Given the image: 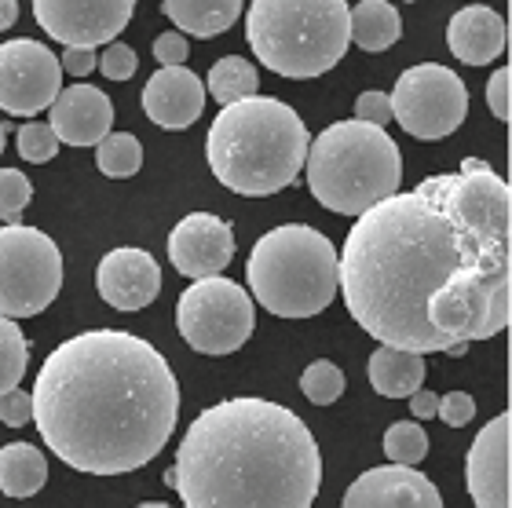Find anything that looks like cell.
<instances>
[{
    "mask_svg": "<svg viewBox=\"0 0 512 508\" xmlns=\"http://www.w3.org/2000/svg\"><path fill=\"white\" fill-rule=\"evenodd\" d=\"M348 37L363 52H388L403 37L399 8L388 4V0H363V4H355L352 15H348Z\"/></svg>",
    "mask_w": 512,
    "mask_h": 508,
    "instance_id": "22",
    "label": "cell"
},
{
    "mask_svg": "<svg viewBox=\"0 0 512 508\" xmlns=\"http://www.w3.org/2000/svg\"><path fill=\"white\" fill-rule=\"evenodd\" d=\"M509 410L498 413L491 424H483L476 443L465 454V483L476 508H512L509 501Z\"/></svg>",
    "mask_w": 512,
    "mask_h": 508,
    "instance_id": "15",
    "label": "cell"
},
{
    "mask_svg": "<svg viewBox=\"0 0 512 508\" xmlns=\"http://www.w3.org/2000/svg\"><path fill=\"white\" fill-rule=\"evenodd\" d=\"M344 0H253L246 15L249 48L271 74L319 77L330 74L348 52Z\"/></svg>",
    "mask_w": 512,
    "mask_h": 508,
    "instance_id": "7",
    "label": "cell"
},
{
    "mask_svg": "<svg viewBox=\"0 0 512 508\" xmlns=\"http://www.w3.org/2000/svg\"><path fill=\"white\" fill-rule=\"evenodd\" d=\"M311 132L289 103L253 96L216 114L205 136V161L227 191L267 198L293 187L308 161Z\"/></svg>",
    "mask_w": 512,
    "mask_h": 508,
    "instance_id": "4",
    "label": "cell"
},
{
    "mask_svg": "<svg viewBox=\"0 0 512 508\" xmlns=\"http://www.w3.org/2000/svg\"><path fill=\"white\" fill-rule=\"evenodd\" d=\"M0 421L8 424V428H22V424L33 421V403H30V392H8L0 395Z\"/></svg>",
    "mask_w": 512,
    "mask_h": 508,
    "instance_id": "35",
    "label": "cell"
},
{
    "mask_svg": "<svg viewBox=\"0 0 512 508\" xmlns=\"http://www.w3.org/2000/svg\"><path fill=\"white\" fill-rule=\"evenodd\" d=\"M344 373L341 366H333L330 359H315L308 370L300 373V392L308 395V403L315 406H330L344 395Z\"/></svg>",
    "mask_w": 512,
    "mask_h": 508,
    "instance_id": "28",
    "label": "cell"
},
{
    "mask_svg": "<svg viewBox=\"0 0 512 508\" xmlns=\"http://www.w3.org/2000/svg\"><path fill=\"white\" fill-rule=\"evenodd\" d=\"M136 508H172V505H161V501H143V505H136Z\"/></svg>",
    "mask_w": 512,
    "mask_h": 508,
    "instance_id": "42",
    "label": "cell"
},
{
    "mask_svg": "<svg viewBox=\"0 0 512 508\" xmlns=\"http://www.w3.org/2000/svg\"><path fill=\"white\" fill-rule=\"evenodd\" d=\"M213 99L220 106H231V103H242V99H253L260 96V74H256V66L242 55H224V59H216L209 77L202 81Z\"/></svg>",
    "mask_w": 512,
    "mask_h": 508,
    "instance_id": "24",
    "label": "cell"
},
{
    "mask_svg": "<svg viewBox=\"0 0 512 508\" xmlns=\"http://www.w3.org/2000/svg\"><path fill=\"white\" fill-rule=\"evenodd\" d=\"M176 329L202 355H231L253 337L256 304L231 278H202L176 300Z\"/></svg>",
    "mask_w": 512,
    "mask_h": 508,
    "instance_id": "9",
    "label": "cell"
},
{
    "mask_svg": "<svg viewBox=\"0 0 512 508\" xmlns=\"http://www.w3.org/2000/svg\"><path fill=\"white\" fill-rule=\"evenodd\" d=\"M4 143H8V125H0V154H4Z\"/></svg>",
    "mask_w": 512,
    "mask_h": 508,
    "instance_id": "41",
    "label": "cell"
},
{
    "mask_svg": "<svg viewBox=\"0 0 512 508\" xmlns=\"http://www.w3.org/2000/svg\"><path fill=\"white\" fill-rule=\"evenodd\" d=\"M169 260L183 278H216L235 260V231L213 212L183 216L169 234Z\"/></svg>",
    "mask_w": 512,
    "mask_h": 508,
    "instance_id": "13",
    "label": "cell"
},
{
    "mask_svg": "<svg viewBox=\"0 0 512 508\" xmlns=\"http://www.w3.org/2000/svg\"><path fill=\"white\" fill-rule=\"evenodd\" d=\"M384 454L399 468H417L428 457V435L417 421H395L384 432Z\"/></svg>",
    "mask_w": 512,
    "mask_h": 508,
    "instance_id": "27",
    "label": "cell"
},
{
    "mask_svg": "<svg viewBox=\"0 0 512 508\" xmlns=\"http://www.w3.org/2000/svg\"><path fill=\"white\" fill-rule=\"evenodd\" d=\"M19 154H22V161H30V165H44V161H52L55 154H59V139L52 136L48 125L30 121V125L19 128Z\"/></svg>",
    "mask_w": 512,
    "mask_h": 508,
    "instance_id": "30",
    "label": "cell"
},
{
    "mask_svg": "<svg viewBox=\"0 0 512 508\" xmlns=\"http://www.w3.org/2000/svg\"><path fill=\"white\" fill-rule=\"evenodd\" d=\"M154 59L161 63V70H169V66H183L187 63V55H191V44H187V37H180V33H161V37H154Z\"/></svg>",
    "mask_w": 512,
    "mask_h": 508,
    "instance_id": "34",
    "label": "cell"
},
{
    "mask_svg": "<svg viewBox=\"0 0 512 508\" xmlns=\"http://www.w3.org/2000/svg\"><path fill=\"white\" fill-rule=\"evenodd\" d=\"M96 289L114 311H143L161 293V267L147 249L121 245L99 260Z\"/></svg>",
    "mask_w": 512,
    "mask_h": 508,
    "instance_id": "14",
    "label": "cell"
},
{
    "mask_svg": "<svg viewBox=\"0 0 512 508\" xmlns=\"http://www.w3.org/2000/svg\"><path fill=\"white\" fill-rule=\"evenodd\" d=\"M352 121H363V125L384 128L392 121V106H388V96L384 92H363L355 99V117Z\"/></svg>",
    "mask_w": 512,
    "mask_h": 508,
    "instance_id": "33",
    "label": "cell"
},
{
    "mask_svg": "<svg viewBox=\"0 0 512 508\" xmlns=\"http://www.w3.org/2000/svg\"><path fill=\"white\" fill-rule=\"evenodd\" d=\"M59 66H63L66 74L88 77L92 70H96V52H70V48H66V55L59 59Z\"/></svg>",
    "mask_w": 512,
    "mask_h": 508,
    "instance_id": "37",
    "label": "cell"
},
{
    "mask_svg": "<svg viewBox=\"0 0 512 508\" xmlns=\"http://www.w3.org/2000/svg\"><path fill=\"white\" fill-rule=\"evenodd\" d=\"M308 187L322 209L363 216L399 194L403 154L384 128L363 121H333L308 147Z\"/></svg>",
    "mask_w": 512,
    "mask_h": 508,
    "instance_id": "5",
    "label": "cell"
},
{
    "mask_svg": "<svg viewBox=\"0 0 512 508\" xmlns=\"http://www.w3.org/2000/svg\"><path fill=\"white\" fill-rule=\"evenodd\" d=\"M370 384L384 399H410L425 384V359L410 351L377 348L370 355Z\"/></svg>",
    "mask_w": 512,
    "mask_h": 508,
    "instance_id": "20",
    "label": "cell"
},
{
    "mask_svg": "<svg viewBox=\"0 0 512 508\" xmlns=\"http://www.w3.org/2000/svg\"><path fill=\"white\" fill-rule=\"evenodd\" d=\"M341 508H443L436 483L417 468H370L344 490Z\"/></svg>",
    "mask_w": 512,
    "mask_h": 508,
    "instance_id": "16",
    "label": "cell"
},
{
    "mask_svg": "<svg viewBox=\"0 0 512 508\" xmlns=\"http://www.w3.org/2000/svg\"><path fill=\"white\" fill-rule=\"evenodd\" d=\"M436 417L450 428H465V424L476 417V403H472V395L465 392H450V395H439V410Z\"/></svg>",
    "mask_w": 512,
    "mask_h": 508,
    "instance_id": "32",
    "label": "cell"
},
{
    "mask_svg": "<svg viewBox=\"0 0 512 508\" xmlns=\"http://www.w3.org/2000/svg\"><path fill=\"white\" fill-rule=\"evenodd\" d=\"M260 307L278 318H311L326 311L341 289L337 245L308 223H286L256 238L246 267Z\"/></svg>",
    "mask_w": 512,
    "mask_h": 508,
    "instance_id": "6",
    "label": "cell"
},
{
    "mask_svg": "<svg viewBox=\"0 0 512 508\" xmlns=\"http://www.w3.org/2000/svg\"><path fill=\"white\" fill-rule=\"evenodd\" d=\"M63 289V253L37 227H0V318H33Z\"/></svg>",
    "mask_w": 512,
    "mask_h": 508,
    "instance_id": "8",
    "label": "cell"
},
{
    "mask_svg": "<svg viewBox=\"0 0 512 508\" xmlns=\"http://www.w3.org/2000/svg\"><path fill=\"white\" fill-rule=\"evenodd\" d=\"M465 351H469V344H454V348H447V355H454V359H461Z\"/></svg>",
    "mask_w": 512,
    "mask_h": 508,
    "instance_id": "40",
    "label": "cell"
},
{
    "mask_svg": "<svg viewBox=\"0 0 512 508\" xmlns=\"http://www.w3.org/2000/svg\"><path fill=\"white\" fill-rule=\"evenodd\" d=\"M447 44L461 63L487 66L509 48V26H505L502 15L494 8H487V4H469V8H461L458 15L450 19Z\"/></svg>",
    "mask_w": 512,
    "mask_h": 508,
    "instance_id": "19",
    "label": "cell"
},
{
    "mask_svg": "<svg viewBox=\"0 0 512 508\" xmlns=\"http://www.w3.org/2000/svg\"><path fill=\"white\" fill-rule=\"evenodd\" d=\"M19 19V4L15 0H0V30H11Z\"/></svg>",
    "mask_w": 512,
    "mask_h": 508,
    "instance_id": "39",
    "label": "cell"
},
{
    "mask_svg": "<svg viewBox=\"0 0 512 508\" xmlns=\"http://www.w3.org/2000/svg\"><path fill=\"white\" fill-rule=\"evenodd\" d=\"M161 11L180 26V37H216L242 19V0H165Z\"/></svg>",
    "mask_w": 512,
    "mask_h": 508,
    "instance_id": "21",
    "label": "cell"
},
{
    "mask_svg": "<svg viewBox=\"0 0 512 508\" xmlns=\"http://www.w3.org/2000/svg\"><path fill=\"white\" fill-rule=\"evenodd\" d=\"M143 110L154 125L169 128V132L191 128L205 110L202 77L191 74L187 66H169V70L150 74V81L143 85Z\"/></svg>",
    "mask_w": 512,
    "mask_h": 508,
    "instance_id": "18",
    "label": "cell"
},
{
    "mask_svg": "<svg viewBox=\"0 0 512 508\" xmlns=\"http://www.w3.org/2000/svg\"><path fill=\"white\" fill-rule=\"evenodd\" d=\"M96 165L110 180H128L143 169V143L128 132H110L96 147Z\"/></svg>",
    "mask_w": 512,
    "mask_h": 508,
    "instance_id": "25",
    "label": "cell"
},
{
    "mask_svg": "<svg viewBox=\"0 0 512 508\" xmlns=\"http://www.w3.org/2000/svg\"><path fill=\"white\" fill-rule=\"evenodd\" d=\"M26 366H30V340L19 329V322L0 318V395L19 388Z\"/></svg>",
    "mask_w": 512,
    "mask_h": 508,
    "instance_id": "26",
    "label": "cell"
},
{
    "mask_svg": "<svg viewBox=\"0 0 512 508\" xmlns=\"http://www.w3.org/2000/svg\"><path fill=\"white\" fill-rule=\"evenodd\" d=\"M509 81H512V70L502 66V70H494L491 81H487V103H491V114L498 121H509L512 106H509Z\"/></svg>",
    "mask_w": 512,
    "mask_h": 508,
    "instance_id": "36",
    "label": "cell"
},
{
    "mask_svg": "<svg viewBox=\"0 0 512 508\" xmlns=\"http://www.w3.org/2000/svg\"><path fill=\"white\" fill-rule=\"evenodd\" d=\"M48 110H52V121H48L52 136L70 147H99L114 125V103L107 99V92L85 81L59 92V99Z\"/></svg>",
    "mask_w": 512,
    "mask_h": 508,
    "instance_id": "17",
    "label": "cell"
},
{
    "mask_svg": "<svg viewBox=\"0 0 512 508\" xmlns=\"http://www.w3.org/2000/svg\"><path fill=\"white\" fill-rule=\"evenodd\" d=\"M436 410H439V395L436 392H421L417 395H410V413H414L417 421H428V417H436Z\"/></svg>",
    "mask_w": 512,
    "mask_h": 508,
    "instance_id": "38",
    "label": "cell"
},
{
    "mask_svg": "<svg viewBox=\"0 0 512 508\" xmlns=\"http://www.w3.org/2000/svg\"><path fill=\"white\" fill-rule=\"evenodd\" d=\"M132 11V0H33L41 30L70 52H96V44H114Z\"/></svg>",
    "mask_w": 512,
    "mask_h": 508,
    "instance_id": "12",
    "label": "cell"
},
{
    "mask_svg": "<svg viewBox=\"0 0 512 508\" xmlns=\"http://www.w3.org/2000/svg\"><path fill=\"white\" fill-rule=\"evenodd\" d=\"M44 446L88 476L150 465L180 417V381L150 340L125 329L66 337L30 392Z\"/></svg>",
    "mask_w": 512,
    "mask_h": 508,
    "instance_id": "2",
    "label": "cell"
},
{
    "mask_svg": "<svg viewBox=\"0 0 512 508\" xmlns=\"http://www.w3.org/2000/svg\"><path fill=\"white\" fill-rule=\"evenodd\" d=\"M388 106L403 132L414 139H447L469 114V88L450 66L417 63L399 74Z\"/></svg>",
    "mask_w": 512,
    "mask_h": 508,
    "instance_id": "10",
    "label": "cell"
},
{
    "mask_svg": "<svg viewBox=\"0 0 512 508\" xmlns=\"http://www.w3.org/2000/svg\"><path fill=\"white\" fill-rule=\"evenodd\" d=\"M48 483V457L33 443L0 446V490L8 498H33Z\"/></svg>",
    "mask_w": 512,
    "mask_h": 508,
    "instance_id": "23",
    "label": "cell"
},
{
    "mask_svg": "<svg viewBox=\"0 0 512 508\" xmlns=\"http://www.w3.org/2000/svg\"><path fill=\"white\" fill-rule=\"evenodd\" d=\"M512 191L480 158L363 212L337 253L344 304L381 348L432 355L512 318Z\"/></svg>",
    "mask_w": 512,
    "mask_h": 508,
    "instance_id": "1",
    "label": "cell"
},
{
    "mask_svg": "<svg viewBox=\"0 0 512 508\" xmlns=\"http://www.w3.org/2000/svg\"><path fill=\"white\" fill-rule=\"evenodd\" d=\"M63 92V66L48 44L15 37L0 44V110L37 117Z\"/></svg>",
    "mask_w": 512,
    "mask_h": 508,
    "instance_id": "11",
    "label": "cell"
},
{
    "mask_svg": "<svg viewBox=\"0 0 512 508\" xmlns=\"http://www.w3.org/2000/svg\"><path fill=\"white\" fill-rule=\"evenodd\" d=\"M30 198H33V187L26 180V172L0 169V220H4V227H15L22 220Z\"/></svg>",
    "mask_w": 512,
    "mask_h": 508,
    "instance_id": "29",
    "label": "cell"
},
{
    "mask_svg": "<svg viewBox=\"0 0 512 508\" xmlns=\"http://www.w3.org/2000/svg\"><path fill=\"white\" fill-rule=\"evenodd\" d=\"M136 66H139V55L121 41L107 44V52L99 55V70H103V77H110V81H128V77L136 74Z\"/></svg>",
    "mask_w": 512,
    "mask_h": 508,
    "instance_id": "31",
    "label": "cell"
},
{
    "mask_svg": "<svg viewBox=\"0 0 512 508\" xmlns=\"http://www.w3.org/2000/svg\"><path fill=\"white\" fill-rule=\"evenodd\" d=\"M165 483L183 508H311L322 454L289 406L235 395L187 424Z\"/></svg>",
    "mask_w": 512,
    "mask_h": 508,
    "instance_id": "3",
    "label": "cell"
}]
</instances>
